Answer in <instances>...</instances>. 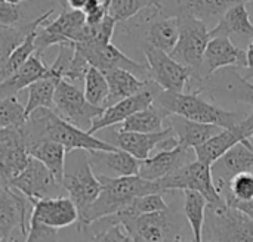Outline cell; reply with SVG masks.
I'll list each match as a JSON object with an SVG mask.
<instances>
[{
  "mask_svg": "<svg viewBox=\"0 0 253 242\" xmlns=\"http://www.w3.org/2000/svg\"><path fill=\"white\" fill-rule=\"evenodd\" d=\"M147 7L159 9L151 0H111L108 4V15L113 16L119 24L133 18L136 13Z\"/></svg>",
  "mask_w": 253,
  "mask_h": 242,
  "instance_id": "ab89813d",
  "label": "cell"
},
{
  "mask_svg": "<svg viewBox=\"0 0 253 242\" xmlns=\"http://www.w3.org/2000/svg\"><path fill=\"white\" fill-rule=\"evenodd\" d=\"M249 140H252V139H248L245 136V133L242 132V129L239 127V123H237L236 126H233L230 129H222L219 133H216L215 136L208 139L205 143H202L193 149H194V155L199 161L211 166L213 161H216L222 154H225L236 143L249 142Z\"/></svg>",
  "mask_w": 253,
  "mask_h": 242,
  "instance_id": "4316f807",
  "label": "cell"
},
{
  "mask_svg": "<svg viewBox=\"0 0 253 242\" xmlns=\"http://www.w3.org/2000/svg\"><path fill=\"white\" fill-rule=\"evenodd\" d=\"M168 203L163 198V192H153L147 195L136 197L127 207H125L132 214H145V213H154L168 208Z\"/></svg>",
  "mask_w": 253,
  "mask_h": 242,
  "instance_id": "60d3db41",
  "label": "cell"
},
{
  "mask_svg": "<svg viewBox=\"0 0 253 242\" xmlns=\"http://www.w3.org/2000/svg\"><path fill=\"white\" fill-rule=\"evenodd\" d=\"M87 155L92 169L108 170L110 174L107 176H133L139 172L141 161L120 148L114 151H90Z\"/></svg>",
  "mask_w": 253,
  "mask_h": 242,
  "instance_id": "d4e9b609",
  "label": "cell"
},
{
  "mask_svg": "<svg viewBox=\"0 0 253 242\" xmlns=\"http://www.w3.org/2000/svg\"><path fill=\"white\" fill-rule=\"evenodd\" d=\"M219 194L231 207L253 200V173L245 172L236 174L224 186L219 188Z\"/></svg>",
  "mask_w": 253,
  "mask_h": 242,
  "instance_id": "d590c367",
  "label": "cell"
},
{
  "mask_svg": "<svg viewBox=\"0 0 253 242\" xmlns=\"http://www.w3.org/2000/svg\"><path fill=\"white\" fill-rule=\"evenodd\" d=\"M190 149L193 148H188L182 143H178L172 149H160L154 157H148L141 161L138 174L147 180L157 182L181 166L193 161Z\"/></svg>",
  "mask_w": 253,
  "mask_h": 242,
  "instance_id": "44dd1931",
  "label": "cell"
},
{
  "mask_svg": "<svg viewBox=\"0 0 253 242\" xmlns=\"http://www.w3.org/2000/svg\"><path fill=\"white\" fill-rule=\"evenodd\" d=\"M175 135L172 127L168 126L166 129L160 132H153V133H142V132H127V130H119L116 133L114 145L139 161L145 160L150 157V154L156 149L159 142L166 139L168 136Z\"/></svg>",
  "mask_w": 253,
  "mask_h": 242,
  "instance_id": "603a6c76",
  "label": "cell"
},
{
  "mask_svg": "<svg viewBox=\"0 0 253 242\" xmlns=\"http://www.w3.org/2000/svg\"><path fill=\"white\" fill-rule=\"evenodd\" d=\"M252 0H172L168 6H162L160 12L166 16L190 15L205 22L219 19L224 12L236 3Z\"/></svg>",
  "mask_w": 253,
  "mask_h": 242,
  "instance_id": "7402d4cb",
  "label": "cell"
},
{
  "mask_svg": "<svg viewBox=\"0 0 253 242\" xmlns=\"http://www.w3.org/2000/svg\"><path fill=\"white\" fill-rule=\"evenodd\" d=\"M168 117H169V112L153 102L150 106L132 114L130 117H127L123 123L117 126H119V130L153 133V132H160L165 129L163 126Z\"/></svg>",
  "mask_w": 253,
  "mask_h": 242,
  "instance_id": "4dcf8cb0",
  "label": "cell"
},
{
  "mask_svg": "<svg viewBox=\"0 0 253 242\" xmlns=\"http://www.w3.org/2000/svg\"><path fill=\"white\" fill-rule=\"evenodd\" d=\"M252 143H253V138H252Z\"/></svg>",
  "mask_w": 253,
  "mask_h": 242,
  "instance_id": "c3c4849f",
  "label": "cell"
},
{
  "mask_svg": "<svg viewBox=\"0 0 253 242\" xmlns=\"http://www.w3.org/2000/svg\"><path fill=\"white\" fill-rule=\"evenodd\" d=\"M24 132L27 136V142L36 139L55 140L65 148L67 154L77 149H83L86 152L117 149L116 145L101 140L90 135L87 130H83L61 118L52 108L34 109L24 124Z\"/></svg>",
  "mask_w": 253,
  "mask_h": 242,
  "instance_id": "6da1fadb",
  "label": "cell"
},
{
  "mask_svg": "<svg viewBox=\"0 0 253 242\" xmlns=\"http://www.w3.org/2000/svg\"><path fill=\"white\" fill-rule=\"evenodd\" d=\"M7 183L22 192L31 201L47 197H59L64 191L62 183L56 180L53 173L31 155L25 169Z\"/></svg>",
  "mask_w": 253,
  "mask_h": 242,
  "instance_id": "4fadbf2b",
  "label": "cell"
},
{
  "mask_svg": "<svg viewBox=\"0 0 253 242\" xmlns=\"http://www.w3.org/2000/svg\"><path fill=\"white\" fill-rule=\"evenodd\" d=\"M227 67L248 68L246 50L237 47L230 40V37H224V35L211 37V40L208 41L205 55H203L199 81L205 80L215 71L221 68H227Z\"/></svg>",
  "mask_w": 253,
  "mask_h": 242,
  "instance_id": "ac0fdd59",
  "label": "cell"
},
{
  "mask_svg": "<svg viewBox=\"0 0 253 242\" xmlns=\"http://www.w3.org/2000/svg\"><path fill=\"white\" fill-rule=\"evenodd\" d=\"M202 241L253 242V220L243 211L228 206L224 198L208 203Z\"/></svg>",
  "mask_w": 253,
  "mask_h": 242,
  "instance_id": "5b68a950",
  "label": "cell"
},
{
  "mask_svg": "<svg viewBox=\"0 0 253 242\" xmlns=\"http://www.w3.org/2000/svg\"><path fill=\"white\" fill-rule=\"evenodd\" d=\"M50 71H52L50 74L36 80L27 87L28 89V99L25 105L27 117L37 108H53V95H55L56 83L64 77H61L52 68Z\"/></svg>",
  "mask_w": 253,
  "mask_h": 242,
  "instance_id": "836d02e7",
  "label": "cell"
},
{
  "mask_svg": "<svg viewBox=\"0 0 253 242\" xmlns=\"http://www.w3.org/2000/svg\"><path fill=\"white\" fill-rule=\"evenodd\" d=\"M157 183L165 192L169 191H197L206 197L208 203L221 201L222 197L216 189V185L212 177V169L209 164L202 163L199 160L190 161L165 177L159 179Z\"/></svg>",
  "mask_w": 253,
  "mask_h": 242,
  "instance_id": "9c48e42d",
  "label": "cell"
},
{
  "mask_svg": "<svg viewBox=\"0 0 253 242\" xmlns=\"http://www.w3.org/2000/svg\"><path fill=\"white\" fill-rule=\"evenodd\" d=\"M104 219L111 223L123 225L132 241H185L182 235L185 222L170 207L145 214H132L126 208H122Z\"/></svg>",
  "mask_w": 253,
  "mask_h": 242,
  "instance_id": "3957f363",
  "label": "cell"
},
{
  "mask_svg": "<svg viewBox=\"0 0 253 242\" xmlns=\"http://www.w3.org/2000/svg\"><path fill=\"white\" fill-rule=\"evenodd\" d=\"M108 83V95L104 102V108L127 98L144 89L147 80H142L123 68H111L102 71Z\"/></svg>",
  "mask_w": 253,
  "mask_h": 242,
  "instance_id": "f1b7e54d",
  "label": "cell"
},
{
  "mask_svg": "<svg viewBox=\"0 0 253 242\" xmlns=\"http://www.w3.org/2000/svg\"><path fill=\"white\" fill-rule=\"evenodd\" d=\"M27 149L31 157L43 163L53 173L56 180L62 183L67 151L61 143L49 139H36L27 142Z\"/></svg>",
  "mask_w": 253,
  "mask_h": 242,
  "instance_id": "f546056e",
  "label": "cell"
},
{
  "mask_svg": "<svg viewBox=\"0 0 253 242\" xmlns=\"http://www.w3.org/2000/svg\"><path fill=\"white\" fill-rule=\"evenodd\" d=\"M30 154L22 127H0V177L9 182L27 166Z\"/></svg>",
  "mask_w": 253,
  "mask_h": 242,
  "instance_id": "2e32d148",
  "label": "cell"
},
{
  "mask_svg": "<svg viewBox=\"0 0 253 242\" xmlns=\"http://www.w3.org/2000/svg\"><path fill=\"white\" fill-rule=\"evenodd\" d=\"M246 4V1H240L228 7L219 18V22L215 25V28L209 31V35L230 37L237 34L245 37H253V22Z\"/></svg>",
  "mask_w": 253,
  "mask_h": 242,
  "instance_id": "83f0119b",
  "label": "cell"
},
{
  "mask_svg": "<svg viewBox=\"0 0 253 242\" xmlns=\"http://www.w3.org/2000/svg\"><path fill=\"white\" fill-rule=\"evenodd\" d=\"M84 25V13L77 9L64 10L50 24L40 27L42 30L36 33L34 44L36 53L43 56L44 50L53 44L71 43L76 40L77 34Z\"/></svg>",
  "mask_w": 253,
  "mask_h": 242,
  "instance_id": "e0dca14e",
  "label": "cell"
},
{
  "mask_svg": "<svg viewBox=\"0 0 253 242\" xmlns=\"http://www.w3.org/2000/svg\"><path fill=\"white\" fill-rule=\"evenodd\" d=\"M179 37V21L178 16H166L154 21L145 34V43L159 47L168 53L172 52Z\"/></svg>",
  "mask_w": 253,
  "mask_h": 242,
  "instance_id": "d6a6232c",
  "label": "cell"
},
{
  "mask_svg": "<svg viewBox=\"0 0 253 242\" xmlns=\"http://www.w3.org/2000/svg\"><path fill=\"white\" fill-rule=\"evenodd\" d=\"M27 118L25 106L16 96L0 99V127H22Z\"/></svg>",
  "mask_w": 253,
  "mask_h": 242,
  "instance_id": "f35d334b",
  "label": "cell"
},
{
  "mask_svg": "<svg viewBox=\"0 0 253 242\" xmlns=\"http://www.w3.org/2000/svg\"><path fill=\"white\" fill-rule=\"evenodd\" d=\"M3 1H4V0H0V3H3Z\"/></svg>",
  "mask_w": 253,
  "mask_h": 242,
  "instance_id": "7dc6e473",
  "label": "cell"
},
{
  "mask_svg": "<svg viewBox=\"0 0 253 242\" xmlns=\"http://www.w3.org/2000/svg\"><path fill=\"white\" fill-rule=\"evenodd\" d=\"M197 84L202 93L206 92L212 98H228L253 106V83L242 77L234 67L221 68Z\"/></svg>",
  "mask_w": 253,
  "mask_h": 242,
  "instance_id": "9a60e30c",
  "label": "cell"
},
{
  "mask_svg": "<svg viewBox=\"0 0 253 242\" xmlns=\"http://www.w3.org/2000/svg\"><path fill=\"white\" fill-rule=\"evenodd\" d=\"M33 201L0 177V235L1 241H16L15 231L25 241Z\"/></svg>",
  "mask_w": 253,
  "mask_h": 242,
  "instance_id": "52a82bcc",
  "label": "cell"
},
{
  "mask_svg": "<svg viewBox=\"0 0 253 242\" xmlns=\"http://www.w3.org/2000/svg\"><path fill=\"white\" fill-rule=\"evenodd\" d=\"M30 220L64 229L79 222V211L70 197H47L33 201Z\"/></svg>",
  "mask_w": 253,
  "mask_h": 242,
  "instance_id": "d6986e66",
  "label": "cell"
},
{
  "mask_svg": "<svg viewBox=\"0 0 253 242\" xmlns=\"http://www.w3.org/2000/svg\"><path fill=\"white\" fill-rule=\"evenodd\" d=\"M160 90H162V87L154 80L148 78L142 90L107 106L104 109L102 115H99L98 118L93 120V123L87 132L90 135H95L99 130H104V129H108V127H113V126L123 123L132 114L150 106L154 102V99Z\"/></svg>",
  "mask_w": 253,
  "mask_h": 242,
  "instance_id": "5bb4252c",
  "label": "cell"
},
{
  "mask_svg": "<svg viewBox=\"0 0 253 242\" xmlns=\"http://www.w3.org/2000/svg\"><path fill=\"white\" fill-rule=\"evenodd\" d=\"M50 15H53V9H49L47 12H44L34 21L22 24V25L0 27V68L6 62L7 56L12 53V50L25 38V35L30 34L31 31L40 28V25L43 22H46Z\"/></svg>",
  "mask_w": 253,
  "mask_h": 242,
  "instance_id": "1f68e13d",
  "label": "cell"
},
{
  "mask_svg": "<svg viewBox=\"0 0 253 242\" xmlns=\"http://www.w3.org/2000/svg\"><path fill=\"white\" fill-rule=\"evenodd\" d=\"M50 67L44 65L42 56L36 52L6 80L0 83V99L16 96L21 90L27 89L36 80L50 74Z\"/></svg>",
  "mask_w": 253,
  "mask_h": 242,
  "instance_id": "cb8c5ba5",
  "label": "cell"
},
{
  "mask_svg": "<svg viewBox=\"0 0 253 242\" xmlns=\"http://www.w3.org/2000/svg\"><path fill=\"white\" fill-rule=\"evenodd\" d=\"M212 177L219 191L231 177L239 173L252 172L253 173V143L249 142H239L231 146L225 154H222L216 161L211 164Z\"/></svg>",
  "mask_w": 253,
  "mask_h": 242,
  "instance_id": "ffe728a7",
  "label": "cell"
},
{
  "mask_svg": "<svg viewBox=\"0 0 253 242\" xmlns=\"http://www.w3.org/2000/svg\"><path fill=\"white\" fill-rule=\"evenodd\" d=\"M6 3H10V4H19L22 0H4Z\"/></svg>",
  "mask_w": 253,
  "mask_h": 242,
  "instance_id": "f6af8a7d",
  "label": "cell"
},
{
  "mask_svg": "<svg viewBox=\"0 0 253 242\" xmlns=\"http://www.w3.org/2000/svg\"><path fill=\"white\" fill-rule=\"evenodd\" d=\"M184 192V216L191 228L193 240L202 242V231L205 225V216H206V207L208 200L205 195H202L197 191L185 189Z\"/></svg>",
  "mask_w": 253,
  "mask_h": 242,
  "instance_id": "e575fe53",
  "label": "cell"
},
{
  "mask_svg": "<svg viewBox=\"0 0 253 242\" xmlns=\"http://www.w3.org/2000/svg\"><path fill=\"white\" fill-rule=\"evenodd\" d=\"M101 182V194L95 203L86 210V213L79 219V229L87 228L90 223L114 214L122 208L127 207L136 197L163 192L160 185L154 180H147L139 174L133 176H107L98 174Z\"/></svg>",
  "mask_w": 253,
  "mask_h": 242,
  "instance_id": "7a4b0ae2",
  "label": "cell"
},
{
  "mask_svg": "<svg viewBox=\"0 0 253 242\" xmlns=\"http://www.w3.org/2000/svg\"><path fill=\"white\" fill-rule=\"evenodd\" d=\"M83 80H84V90H83L84 98L96 106H104L105 98L108 95V83L105 74L101 69L89 65Z\"/></svg>",
  "mask_w": 253,
  "mask_h": 242,
  "instance_id": "74e56055",
  "label": "cell"
},
{
  "mask_svg": "<svg viewBox=\"0 0 253 242\" xmlns=\"http://www.w3.org/2000/svg\"><path fill=\"white\" fill-rule=\"evenodd\" d=\"M151 1H153V3H154V4H156V6H157V7H159V10H160V9H162V3H160V1H159V0H151Z\"/></svg>",
  "mask_w": 253,
  "mask_h": 242,
  "instance_id": "bcb514c9",
  "label": "cell"
},
{
  "mask_svg": "<svg viewBox=\"0 0 253 242\" xmlns=\"http://www.w3.org/2000/svg\"><path fill=\"white\" fill-rule=\"evenodd\" d=\"M21 21V10L19 4H10V3H0V27H12L18 25Z\"/></svg>",
  "mask_w": 253,
  "mask_h": 242,
  "instance_id": "7bdbcfd3",
  "label": "cell"
},
{
  "mask_svg": "<svg viewBox=\"0 0 253 242\" xmlns=\"http://www.w3.org/2000/svg\"><path fill=\"white\" fill-rule=\"evenodd\" d=\"M74 50L80 53L89 65L107 71L111 68H123L135 74L142 80L150 78V69L147 64H139L129 56H126L119 47L114 44H93V43H74Z\"/></svg>",
  "mask_w": 253,
  "mask_h": 242,
  "instance_id": "7c38bea8",
  "label": "cell"
},
{
  "mask_svg": "<svg viewBox=\"0 0 253 242\" xmlns=\"http://www.w3.org/2000/svg\"><path fill=\"white\" fill-rule=\"evenodd\" d=\"M168 120H169V126L172 127L179 143H182L188 148H196V146L205 143L208 139H211L212 136H215L216 133H219L222 130V127H219V126L194 121V120L185 118L178 114H169Z\"/></svg>",
  "mask_w": 253,
  "mask_h": 242,
  "instance_id": "484cf974",
  "label": "cell"
},
{
  "mask_svg": "<svg viewBox=\"0 0 253 242\" xmlns=\"http://www.w3.org/2000/svg\"><path fill=\"white\" fill-rule=\"evenodd\" d=\"M56 240H58V229L50 228V226L40 223V222L30 220V226H28L25 241H56Z\"/></svg>",
  "mask_w": 253,
  "mask_h": 242,
  "instance_id": "b9f144b4",
  "label": "cell"
},
{
  "mask_svg": "<svg viewBox=\"0 0 253 242\" xmlns=\"http://www.w3.org/2000/svg\"><path fill=\"white\" fill-rule=\"evenodd\" d=\"M179 21V37L169 53L175 61L185 65L191 71V78L196 83L200 80V67L203 55L211 40L209 30L205 21L190 15L178 16Z\"/></svg>",
  "mask_w": 253,
  "mask_h": 242,
  "instance_id": "8992f818",
  "label": "cell"
},
{
  "mask_svg": "<svg viewBox=\"0 0 253 242\" xmlns=\"http://www.w3.org/2000/svg\"><path fill=\"white\" fill-rule=\"evenodd\" d=\"M22 1H25V0H22Z\"/></svg>",
  "mask_w": 253,
  "mask_h": 242,
  "instance_id": "681fc988",
  "label": "cell"
},
{
  "mask_svg": "<svg viewBox=\"0 0 253 242\" xmlns=\"http://www.w3.org/2000/svg\"><path fill=\"white\" fill-rule=\"evenodd\" d=\"M36 33L37 30L31 31L30 34L25 35V38L12 50V53L7 56L6 62L3 64V67L0 68V83L3 80H6L9 75H12L34 52H36V44H34V38H36Z\"/></svg>",
  "mask_w": 253,
  "mask_h": 242,
  "instance_id": "8d00e7d4",
  "label": "cell"
},
{
  "mask_svg": "<svg viewBox=\"0 0 253 242\" xmlns=\"http://www.w3.org/2000/svg\"><path fill=\"white\" fill-rule=\"evenodd\" d=\"M79 158V161L73 163L71 169L64 170L62 176V188L76 204L79 211V219L86 213V210L95 203V200L101 194V182L98 174H95L92 164L89 161V155Z\"/></svg>",
  "mask_w": 253,
  "mask_h": 242,
  "instance_id": "30bf717a",
  "label": "cell"
},
{
  "mask_svg": "<svg viewBox=\"0 0 253 242\" xmlns=\"http://www.w3.org/2000/svg\"><path fill=\"white\" fill-rule=\"evenodd\" d=\"M86 1H87V0H67L68 6H70L71 9H77V10H82V7L84 6Z\"/></svg>",
  "mask_w": 253,
  "mask_h": 242,
  "instance_id": "ee69618b",
  "label": "cell"
},
{
  "mask_svg": "<svg viewBox=\"0 0 253 242\" xmlns=\"http://www.w3.org/2000/svg\"><path fill=\"white\" fill-rule=\"evenodd\" d=\"M200 90H196L193 93H184L162 89L157 93L154 104L166 109L169 114H178L194 121L219 126L222 129H230L243 118L237 112L227 111L206 101L200 96Z\"/></svg>",
  "mask_w": 253,
  "mask_h": 242,
  "instance_id": "277c9868",
  "label": "cell"
},
{
  "mask_svg": "<svg viewBox=\"0 0 253 242\" xmlns=\"http://www.w3.org/2000/svg\"><path fill=\"white\" fill-rule=\"evenodd\" d=\"M142 50L147 58L150 78L154 80L163 90L184 92L191 80V71L175 61L168 52L142 41Z\"/></svg>",
  "mask_w": 253,
  "mask_h": 242,
  "instance_id": "8fae6325",
  "label": "cell"
},
{
  "mask_svg": "<svg viewBox=\"0 0 253 242\" xmlns=\"http://www.w3.org/2000/svg\"><path fill=\"white\" fill-rule=\"evenodd\" d=\"M52 109L68 123L89 130L93 120L102 115L105 108L90 104L79 87L71 84L67 78H61L56 83Z\"/></svg>",
  "mask_w": 253,
  "mask_h": 242,
  "instance_id": "ba28073f",
  "label": "cell"
}]
</instances>
